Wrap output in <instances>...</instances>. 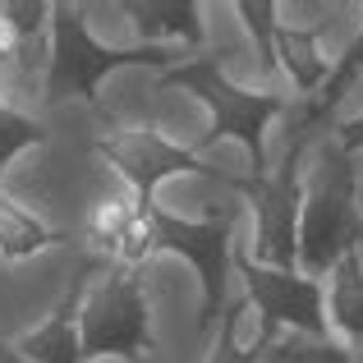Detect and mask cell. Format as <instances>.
Here are the masks:
<instances>
[{
	"label": "cell",
	"mask_w": 363,
	"mask_h": 363,
	"mask_svg": "<svg viewBox=\"0 0 363 363\" xmlns=\"http://www.w3.org/2000/svg\"><path fill=\"white\" fill-rule=\"evenodd\" d=\"M363 248L359 216V157L336 143H318L303 161V203H299V272L308 281H327V272L345 253Z\"/></svg>",
	"instance_id": "cell-1"
},
{
	"label": "cell",
	"mask_w": 363,
	"mask_h": 363,
	"mask_svg": "<svg viewBox=\"0 0 363 363\" xmlns=\"http://www.w3.org/2000/svg\"><path fill=\"white\" fill-rule=\"evenodd\" d=\"M161 88H184L189 97H198L207 106V129L198 133L194 157H203L216 143H240L248 157V179L267 175V129L272 120L285 116V97L276 92H253L225 74L221 55H189L175 69L161 74Z\"/></svg>",
	"instance_id": "cell-2"
},
{
	"label": "cell",
	"mask_w": 363,
	"mask_h": 363,
	"mask_svg": "<svg viewBox=\"0 0 363 363\" xmlns=\"http://www.w3.org/2000/svg\"><path fill=\"white\" fill-rule=\"evenodd\" d=\"M46 33H51V60H46V101L60 106V101H88L97 106V88L101 79L120 69H175L179 60H189L175 46H106L92 37L88 28V5H69V0H51V18H46Z\"/></svg>",
	"instance_id": "cell-3"
},
{
	"label": "cell",
	"mask_w": 363,
	"mask_h": 363,
	"mask_svg": "<svg viewBox=\"0 0 363 363\" xmlns=\"http://www.w3.org/2000/svg\"><path fill=\"white\" fill-rule=\"evenodd\" d=\"M143 212V240L138 267L152 257H184L198 272V331H212L221 308L230 303V276H235V212H212L203 221L166 212L161 203H138Z\"/></svg>",
	"instance_id": "cell-4"
},
{
	"label": "cell",
	"mask_w": 363,
	"mask_h": 363,
	"mask_svg": "<svg viewBox=\"0 0 363 363\" xmlns=\"http://www.w3.org/2000/svg\"><path fill=\"white\" fill-rule=\"evenodd\" d=\"M79 345H83V363L97 359L157 363L152 308L133 267H101L88 281L79 303Z\"/></svg>",
	"instance_id": "cell-5"
},
{
	"label": "cell",
	"mask_w": 363,
	"mask_h": 363,
	"mask_svg": "<svg viewBox=\"0 0 363 363\" xmlns=\"http://www.w3.org/2000/svg\"><path fill=\"white\" fill-rule=\"evenodd\" d=\"M303 161H308V138H294L281 166L267 170L262 179L230 175L225 189L253 207V262L276 267V272H299V203H303Z\"/></svg>",
	"instance_id": "cell-6"
},
{
	"label": "cell",
	"mask_w": 363,
	"mask_h": 363,
	"mask_svg": "<svg viewBox=\"0 0 363 363\" xmlns=\"http://www.w3.org/2000/svg\"><path fill=\"white\" fill-rule=\"evenodd\" d=\"M230 262H235V276L244 281V299L253 303L257 331L272 345L281 340V331L285 336L327 340V294H322V281H308L303 272L257 267L244 244H235Z\"/></svg>",
	"instance_id": "cell-7"
},
{
	"label": "cell",
	"mask_w": 363,
	"mask_h": 363,
	"mask_svg": "<svg viewBox=\"0 0 363 363\" xmlns=\"http://www.w3.org/2000/svg\"><path fill=\"white\" fill-rule=\"evenodd\" d=\"M97 157L111 161V170L129 184L138 203H157V189L175 175H198L212 184L230 179V170L207 166L203 157H194V147L166 138L157 124H133V129H116L111 138H97Z\"/></svg>",
	"instance_id": "cell-8"
},
{
	"label": "cell",
	"mask_w": 363,
	"mask_h": 363,
	"mask_svg": "<svg viewBox=\"0 0 363 363\" xmlns=\"http://www.w3.org/2000/svg\"><path fill=\"white\" fill-rule=\"evenodd\" d=\"M101 267H106V262H97V257L83 253L79 267H74V276H69V290H65L60 303L46 313V322H42V327H33L28 336L14 340V350H18L28 363H83V345H79V303H83L88 281L101 272Z\"/></svg>",
	"instance_id": "cell-9"
},
{
	"label": "cell",
	"mask_w": 363,
	"mask_h": 363,
	"mask_svg": "<svg viewBox=\"0 0 363 363\" xmlns=\"http://www.w3.org/2000/svg\"><path fill=\"white\" fill-rule=\"evenodd\" d=\"M133 18L138 46H170L184 55H203V5L198 0H129L120 5Z\"/></svg>",
	"instance_id": "cell-10"
},
{
	"label": "cell",
	"mask_w": 363,
	"mask_h": 363,
	"mask_svg": "<svg viewBox=\"0 0 363 363\" xmlns=\"http://www.w3.org/2000/svg\"><path fill=\"white\" fill-rule=\"evenodd\" d=\"M359 79H363V28H359L354 37H350L345 51H340L336 60H331L327 83H322V88H318V92H313V97L299 106V116H294V133H299V138H308L313 124H327L340 106H345L350 92L359 88Z\"/></svg>",
	"instance_id": "cell-11"
},
{
	"label": "cell",
	"mask_w": 363,
	"mask_h": 363,
	"mask_svg": "<svg viewBox=\"0 0 363 363\" xmlns=\"http://www.w3.org/2000/svg\"><path fill=\"white\" fill-rule=\"evenodd\" d=\"M327 327H336L345 336L350 350L363 345V253H345L327 272Z\"/></svg>",
	"instance_id": "cell-12"
},
{
	"label": "cell",
	"mask_w": 363,
	"mask_h": 363,
	"mask_svg": "<svg viewBox=\"0 0 363 363\" xmlns=\"http://www.w3.org/2000/svg\"><path fill=\"white\" fill-rule=\"evenodd\" d=\"M276 69L290 74L294 88H299V97L308 101L331 74V60L322 55V33L318 28H290V23L276 28Z\"/></svg>",
	"instance_id": "cell-13"
},
{
	"label": "cell",
	"mask_w": 363,
	"mask_h": 363,
	"mask_svg": "<svg viewBox=\"0 0 363 363\" xmlns=\"http://www.w3.org/2000/svg\"><path fill=\"white\" fill-rule=\"evenodd\" d=\"M69 235L51 230L37 212H28L5 184H0V257L5 262H23V257H37L42 248L65 244Z\"/></svg>",
	"instance_id": "cell-14"
},
{
	"label": "cell",
	"mask_w": 363,
	"mask_h": 363,
	"mask_svg": "<svg viewBox=\"0 0 363 363\" xmlns=\"http://www.w3.org/2000/svg\"><path fill=\"white\" fill-rule=\"evenodd\" d=\"M221 327H216V340L207 350V363H267V345L272 340L257 331V318H253V303L244 299H230L221 308Z\"/></svg>",
	"instance_id": "cell-15"
},
{
	"label": "cell",
	"mask_w": 363,
	"mask_h": 363,
	"mask_svg": "<svg viewBox=\"0 0 363 363\" xmlns=\"http://www.w3.org/2000/svg\"><path fill=\"white\" fill-rule=\"evenodd\" d=\"M267 363H359V354L340 340H308V336H281L267 345Z\"/></svg>",
	"instance_id": "cell-16"
},
{
	"label": "cell",
	"mask_w": 363,
	"mask_h": 363,
	"mask_svg": "<svg viewBox=\"0 0 363 363\" xmlns=\"http://www.w3.org/2000/svg\"><path fill=\"white\" fill-rule=\"evenodd\" d=\"M235 14L244 18L248 37H253V46H257V65L272 74L276 69V28H281V5H276V0H240Z\"/></svg>",
	"instance_id": "cell-17"
},
{
	"label": "cell",
	"mask_w": 363,
	"mask_h": 363,
	"mask_svg": "<svg viewBox=\"0 0 363 363\" xmlns=\"http://www.w3.org/2000/svg\"><path fill=\"white\" fill-rule=\"evenodd\" d=\"M46 143V124L14 111L9 101H0V170L9 166L14 157H23L28 147H42Z\"/></svg>",
	"instance_id": "cell-18"
},
{
	"label": "cell",
	"mask_w": 363,
	"mask_h": 363,
	"mask_svg": "<svg viewBox=\"0 0 363 363\" xmlns=\"http://www.w3.org/2000/svg\"><path fill=\"white\" fill-rule=\"evenodd\" d=\"M0 18L9 23V33H14V42H33L37 33L46 28V18H51V5H42V0H5L0 5Z\"/></svg>",
	"instance_id": "cell-19"
},
{
	"label": "cell",
	"mask_w": 363,
	"mask_h": 363,
	"mask_svg": "<svg viewBox=\"0 0 363 363\" xmlns=\"http://www.w3.org/2000/svg\"><path fill=\"white\" fill-rule=\"evenodd\" d=\"M331 143H336L340 152H350V157H359V152H363V111H359L354 120H340V124H336V138H331Z\"/></svg>",
	"instance_id": "cell-20"
},
{
	"label": "cell",
	"mask_w": 363,
	"mask_h": 363,
	"mask_svg": "<svg viewBox=\"0 0 363 363\" xmlns=\"http://www.w3.org/2000/svg\"><path fill=\"white\" fill-rule=\"evenodd\" d=\"M18 55V42H14V33H9V23L0 18V60H14Z\"/></svg>",
	"instance_id": "cell-21"
},
{
	"label": "cell",
	"mask_w": 363,
	"mask_h": 363,
	"mask_svg": "<svg viewBox=\"0 0 363 363\" xmlns=\"http://www.w3.org/2000/svg\"><path fill=\"white\" fill-rule=\"evenodd\" d=\"M0 363H28L23 354H18L14 345H5V340H0Z\"/></svg>",
	"instance_id": "cell-22"
},
{
	"label": "cell",
	"mask_w": 363,
	"mask_h": 363,
	"mask_svg": "<svg viewBox=\"0 0 363 363\" xmlns=\"http://www.w3.org/2000/svg\"><path fill=\"white\" fill-rule=\"evenodd\" d=\"M359 198H363V166H359Z\"/></svg>",
	"instance_id": "cell-23"
}]
</instances>
